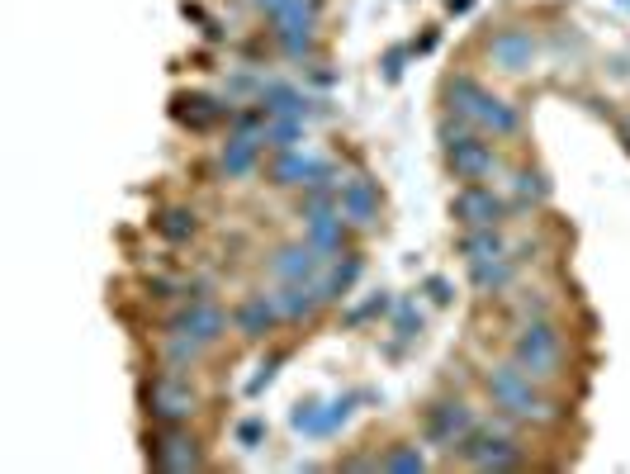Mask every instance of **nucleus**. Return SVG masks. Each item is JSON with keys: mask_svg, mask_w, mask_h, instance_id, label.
Returning a JSON list of instances; mask_svg holds the SVG:
<instances>
[{"mask_svg": "<svg viewBox=\"0 0 630 474\" xmlns=\"http://www.w3.org/2000/svg\"><path fill=\"white\" fill-rule=\"evenodd\" d=\"M318 261H323V252L313 242L308 247H289V252H280L270 261V275H280V280H308V275L318 271Z\"/></svg>", "mask_w": 630, "mask_h": 474, "instance_id": "9b49d317", "label": "nucleus"}, {"mask_svg": "<svg viewBox=\"0 0 630 474\" xmlns=\"http://www.w3.org/2000/svg\"><path fill=\"white\" fill-rule=\"evenodd\" d=\"M147 399H152V413H157L162 422H180V418H190V413H195V389H190V384H180L176 375H162V380L152 384V394H147Z\"/></svg>", "mask_w": 630, "mask_h": 474, "instance_id": "423d86ee", "label": "nucleus"}, {"mask_svg": "<svg viewBox=\"0 0 630 474\" xmlns=\"http://www.w3.org/2000/svg\"><path fill=\"white\" fill-rule=\"evenodd\" d=\"M256 147H261V143H252V138L228 143V152H223V171H228V176H242V171L256 162Z\"/></svg>", "mask_w": 630, "mask_h": 474, "instance_id": "6ab92c4d", "label": "nucleus"}, {"mask_svg": "<svg viewBox=\"0 0 630 474\" xmlns=\"http://www.w3.org/2000/svg\"><path fill=\"white\" fill-rule=\"evenodd\" d=\"M152 460H157L162 470H195V465H199L195 446H190V441H185V437H176V432H171V437H166L162 446L152 451Z\"/></svg>", "mask_w": 630, "mask_h": 474, "instance_id": "ddd939ff", "label": "nucleus"}, {"mask_svg": "<svg viewBox=\"0 0 630 474\" xmlns=\"http://www.w3.org/2000/svg\"><path fill=\"white\" fill-rule=\"evenodd\" d=\"M223 328H228L223 309H214L204 294H195V299H190V309L171 318V332H190V337H199V342H214Z\"/></svg>", "mask_w": 630, "mask_h": 474, "instance_id": "0eeeda50", "label": "nucleus"}, {"mask_svg": "<svg viewBox=\"0 0 630 474\" xmlns=\"http://www.w3.org/2000/svg\"><path fill=\"white\" fill-rule=\"evenodd\" d=\"M488 394L503 403L507 413H517V418H536V422L555 418V413H550V403L536 394V384H531V370H522L517 361L488 375Z\"/></svg>", "mask_w": 630, "mask_h": 474, "instance_id": "f257e3e1", "label": "nucleus"}, {"mask_svg": "<svg viewBox=\"0 0 630 474\" xmlns=\"http://www.w3.org/2000/svg\"><path fill=\"white\" fill-rule=\"evenodd\" d=\"M379 465L384 470H422L427 460H422V451H389V456H379Z\"/></svg>", "mask_w": 630, "mask_h": 474, "instance_id": "412c9836", "label": "nucleus"}, {"mask_svg": "<svg viewBox=\"0 0 630 474\" xmlns=\"http://www.w3.org/2000/svg\"><path fill=\"white\" fill-rule=\"evenodd\" d=\"M626 133H630V124H626Z\"/></svg>", "mask_w": 630, "mask_h": 474, "instance_id": "5701e85b", "label": "nucleus"}, {"mask_svg": "<svg viewBox=\"0 0 630 474\" xmlns=\"http://www.w3.org/2000/svg\"><path fill=\"white\" fill-rule=\"evenodd\" d=\"M275 318H280V309H275V294H270V299H252L247 309L237 313V328L247 332V337H261Z\"/></svg>", "mask_w": 630, "mask_h": 474, "instance_id": "2eb2a0df", "label": "nucleus"}, {"mask_svg": "<svg viewBox=\"0 0 630 474\" xmlns=\"http://www.w3.org/2000/svg\"><path fill=\"white\" fill-rule=\"evenodd\" d=\"M559 351H564V342H559V332L540 318V323H531V328H522V337H517V347H512V356H517V365L522 370H531V375H540V380H550L559 370Z\"/></svg>", "mask_w": 630, "mask_h": 474, "instance_id": "f03ea898", "label": "nucleus"}, {"mask_svg": "<svg viewBox=\"0 0 630 474\" xmlns=\"http://www.w3.org/2000/svg\"><path fill=\"white\" fill-rule=\"evenodd\" d=\"M356 275H360V261H346V266H337V271L323 280V299H342V290L356 280Z\"/></svg>", "mask_w": 630, "mask_h": 474, "instance_id": "aec40b11", "label": "nucleus"}, {"mask_svg": "<svg viewBox=\"0 0 630 474\" xmlns=\"http://www.w3.org/2000/svg\"><path fill=\"white\" fill-rule=\"evenodd\" d=\"M323 299V285H308V280H289L285 290L275 294V309L285 313V318H299V313H308L313 304Z\"/></svg>", "mask_w": 630, "mask_h": 474, "instance_id": "f8f14e48", "label": "nucleus"}, {"mask_svg": "<svg viewBox=\"0 0 630 474\" xmlns=\"http://www.w3.org/2000/svg\"><path fill=\"white\" fill-rule=\"evenodd\" d=\"M450 95H455V100H465V105H460V114H469V119H484V124L498 128V133H512V128H517V114L507 110L503 100L484 95L474 81H455V86H450Z\"/></svg>", "mask_w": 630, "mask_h": 474, "instance_id": "7ed1b4c3", "label": "nucleus"}, {"mask_svg": "<svg viewBox=\"0 0 630 474\" xmlns=\"http://www.w3.org/2000/svg\"><path fill=\"white\" fill-rule=\"evenodd\" d=\"M195 361H199V337L171 332V337H166V365H195Z\"/></svg>", "mask_w": 630, "mask_h": 474, "instance_id": "a211bd4d", "label": "nucleus"}, {"mask_svg": "<svg viewBox=\"0 0 630 474\" xmlns=\"http://www.w3.org/2000/svg\"><path fill=\"white\" fill-rule=\"evenodd\" d=\"M460 252H465L469 261H484V256H503V242L493 237V228H474V233L460 237Z\"/></svg>", "mask_w": 630, "mask_h": 474, "instance_id": "f3484780", "label": "nucleus"}, {"mask_svg": "<svg viewBox=\"0 0 630 474\" xmlns=\"http://www.w3.org/2000/svg\"><path fill=\"white\" fill-rule=\"evenodd\" d=\"M469 275H474L479 290H503L507 280H512V266H507L503 256H484V261H469Z\"/></svg>", "mask_w": 630, "mask_h": 474, "instance_id": "dca6fc26", "label": "nucleus"}, {"mask_svg": "<svg viewBox=\"0 0 630 474\" xmlns=\"http://www.w3.org/2000/svg\"><path fill=\"white\" fill-rule=\"evenodd\" d=\"M460 456L469 460V465H479V470H507V465H517V446L507 437H493V432H479V437L460 441Z\"/></svg>", "mask_w": 630, "mask_h": 474, "instance_id": "39448f33", "label": "nucleus"}, {"mask_svg": "<svg viewBox=\"0 0 630 474\" xmlns=\"http://www.w3.org/2000/svg\"><path fill=\"white\" fill-rule=\"evenodd\" d=\"M171 237H185V233H195V219H185V214H171V223H162Z\"/></svg>", "mask_w": 630, "mask_h": 474, "instance_id": "4be33fe9", "label": "nucleus"}, {"mask_svg": "<svg viewBox=\"0 0 630 474\" xmlns=\"http://www.w3.org/2000/svg\"><path fill=\"white\" fill-rule=\"evenodd\" d=\"M337 214H342V219H351L356 228H370V223L379 219V195H375V185H370V181L346 185L342 195H337Z\"/></svg>", "mask_w": 630, "mask_h": 474, "instance_id": "6e6552de", "label": "nucleus"}, {"mask_svg": "<svg viewBox=\"0 0 630 474\" xmlns=\"http://www.w3.org/2000/svg\"><path fill=\"white\" fill-rule=\"evenodd\" d=\"M450 166L465 176V181H479L493 171V147L479 143V138H460V143H450Z\"/></svg>", "mask_w": 630, "mask_h": 474, "instance_id": "9d476101", "label": "nucleus"}, {"mask_svg": "<svg viewBox=\"0 0 630 474\" xmlns=\"http://www.w3.org/2000/svg\"><path fill=\"white\" fill-rule=\"evenodd\" d=\"M455 214L469 223V228H493V223L503 219V200L493 195V190H465L460 200H455Z\"/></svg>", "mask_w": 630, "mask_h": 474, "instance_id": "1a4fd4ad", "label": "nucleus"}, {"mask_svg": "<svg viewBox=\"0 0 630 474\" xmlns=\"http://www.w3.org/2000/svg\"><path fill=\"white\" fill-rule=\"evenodd\" d=\"M488 53L498 57L503 67H512V72H517V67H522L526 57H531V34H522V29H512V34H498V38H493V48H488Z\"/></svg>", "mask_w": 630, "mask_h": 474, "instance_id": "4468645a", "label": "nucleus"}, {"mask_svg": "<svg viewBox=\"0 0 630 474\" xmlns=\"http://www.w3.org/2000/svg\"><path fill=\"white\" fill-rule=\"evenodd\" d=\"M469 432H474V418H469L465 403H436L427 413V427H422V437L432 446H460Z\"/></svg>", "mask_w": 630, "mask_h": 474, "instance_id": "20e7f679", "label": "nucleus"}]
</instances>
